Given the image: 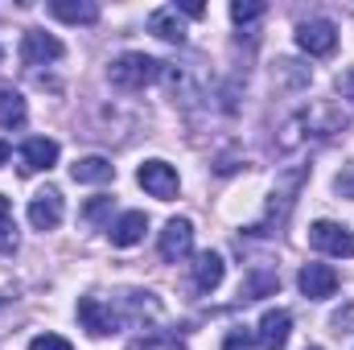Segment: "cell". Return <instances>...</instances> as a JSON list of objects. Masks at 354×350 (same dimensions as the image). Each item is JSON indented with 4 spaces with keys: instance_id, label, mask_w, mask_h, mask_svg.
Masks as SVG:
<instances>
[{
    "instance_id": "obj_18",
    "label": "cell",
    "mask_w": 354,
    "mask_h": 350,
    "mask_svg": "<svg viewBox=\"0 0 354 350\" xmlns=\"http://www.w3.org/2000/svg\"><path fill=\"white\" fill-rule=\"evenodd\" d=\"M29 120V107H25V95L12 87L0 91V128H21Z\"/></svg>"
},
{
    "instance_id": "obj_21",
    "label": "cell",
    "mask_w": 354,
    "mask_h": 350,
    "mask_svg": "<svg viewBox=\"0 0 354 350\" xmlns=\"http://www.w3.org/2000/svg\"><path fill=\"white\" fill-rule=\"evenodd\" d=\"M128 350H185L177 338H169V334H149V338H136Z\"/></svg>"
},
{
    "instance_id": "obj_12",
    "label": "cell",
    "mask_w": 354,
    "mask_h": 350,
    "mask_svg": "<svg viewBox=\"0 0 354 350\" xmlns=\"http://www.w3.org/2000/svg\"><path fill=\"white\" fill-rule=\"evenodd\" d=\"M288 334H292V313L288 309H268L260 317V347L264 350H284L288 347Z\"/></svg>"
},
{
    "instance_id": "obj_25",
    "label": "cell",
    "mask_w": 354,
    "mask_h": 350,
    "mask_svg": "<svg viewBox=\"0 0 354 350\" xmlns=\"http://www.w3.org/2000/svg\"><path fill=\"white\" fill-rule=\"evenodd\" d=\"M111 210V198H91L87 206H83V219H91V223H99L103 214Z\"/></svg>"
},
{
    "instance_id": "obj_14",
    "label": "cell",
    "mask_w": 354,
    "mask_h": 350,
    "mask_svg": "<svg viewBox=\"0 0 354 350\" xmlns=\"http://www.w3.org/2000/svg\"><path fill=\"white\" fill-rule=\"evenodd\" d=\"M149 231V214L145 210H124L115 223H111V243L115 248H136Z\"/></svg>"
},
{
    "instance_id": "obj_17",
    "label": "cell",
    "mask_w": 354,
    "mask_h": 350,
    "mask_svg": "<svg viewBox=\"0 0 354 350\" xmlns=\"http://www.w3.org/2000/svg\"><path fill=\"white\" fill-rule=\"evenodd\" d=\"M71 177H75L79 185H103V181L115 177V165H111L107 157H83V161H75Z\"/></svg>"
},
{
    "instance_id": "obj_33",
    "label": "cell",
    "mask_w": 354,
    "mask_h": 350,
    "mask_svg": "<svg viewBox=\"0 0 354 350\" xmlns=\"http://www.w3.org/2000/svg\"><path fill=\"white\" fill-rule=\"evenodd\" d=\"M0 62H4V50H0Z\"/></svg>"
},
{
    "instance_id": "obj_24",
    "label": "cell",
    "mask_w": 354,
    "mask_h": 350,
    "mask_svg": "<svg viewBox=\"0 0 354 350\" xmlns=\"http://www.w3.org/2000/svg\"><path fill=\"white\" fill-rule=\"evenodd\" d=\"M272 288H280V280H276V276H256V280L248 284V297H243V301H252V297H264V293H272Z\"/></svg>"
},
{
    "instance_id": "obj_8",
    "label": "cell",
    "mask_w": 354,
    "mask_h": 350,
    "mask_svg": "<svg viewBox=\"0 0 354 350\" xmlns=\"http://www.w3.org/2000/svg\"><path fill=\"white\" fill-rule=\"evenodd\" d=\"M157 248H161V256L169 264L185 260L194 252V223L189 219H169L165 231H161V239H157Z\"/></svg>"
},
{
    "instance_id": "obj_2",
    "label": "cell",
    "mask_w": 354,
    "mask_h": 350,
    "mask_svg": "<svg viewBox=\"0 0 354 350\" xmlns=\"http://www.w3.org/2000/svg\"><path fill=\"white\" fill-rule=\"evenodd\" d=\"M280 181H284V190H272L264 219L252 227V235H272V231L288 219V210H292V202H297V190H301V181H305V169H288Z\"/></svg>"
},
{
    "instance_id": "obj_29",
    "label": "cell",
    "mask_w": 354,
    "mask_h": 350,
    "mask_svg": "<svg viewBox=\"0 0 354 350\" xmlns=\"http://www.w3.org/2000/svg\"><path fill=\"white\" fill-rule=\"evenodd\" d=\"M177 12H181V17H202L206 8H202L198 0H185V4H177Z\"/></svg>"
},
{
    "instance_id": "obj_1",
    "label": "cell",
    "mask_w": 354,
    "mask_h": 350,
    "mask_svg": "<svg viewBox=\"0 0 354 350\" xmlns=\"http://www.w3.org/2000/svg\"><path fill=\"white\" fill-rule=\"evenodd\" d=\"M161 71H165V62H157V58H149V54H120V58L107 66V79L124 91H145L149 83L161 79Z\"/></svg>"
},
{
    "instance_id": "obj_31",
    "label": "cell",
    "mask_w": 354,
    "mask_h": 350,
    "mask_svg": "<svg viewBox=\"0 0 354 350\" xmlns=\"http://www.w3.org/2000/svg\"><path fill=\"white\" fill-rule=\"evenodd\" d=\"M4 161H8V145L0 140V165H4Z\"/></svg>"
},
{
    "instance_id": "obj_19",
    "label": "cell",
    "mask_w": 354,
    "mask_h": 350,
    "mask_svg": "<svg viewBox=\"0 0 354 350\" xmlns=\"http://www.w3.org/2000/svg\"><path fill=\"white\" fill-rule=\"evenodd\" d=\"M260 17H264V0H235L231 4V21L235 25H252Z\"/></svg>"
},
{
    "instance_id": "obj_30",
    "label": "cell",
    "mask_w": 354,
    "mask_h": 350,
    "mask_svg": "<svg viewBox=\"0 0 354 350\" xmlns=\"http://www.w3.org/2000/svg\"><path fill=\"white\" fill-rule=\"evenodd\" d=\"M0 223H8V198L0 194Z\"/></svg>"
},
{
    "instance_id": "obj_16",
    "label": "cell",
    "mask_w": 354,
    "mask_h": 350,
    "mask_svg": "<svg viewBox=\"0 0 354 350\" xmlns=\"http://www.w3.org/2000/svg\"><path fill=\"white\" fill-rule=\"evenodd\" d=\"M50 12L66 25H95L99 21V4L95 0H54Z\"/></svg>"
},
{
    "instance_id": "obj_27",
    "label": "cell",
    "mask_w": 354,
    "mask_h": 350,
    "mask_svg": "<svg viewBox=\"0 0 354 350\" xmlns=\"http://www.w3.org/2000/svg\"><path fill=\"white\" fill-rule=\"evenodd\" d=\"M334 190H338L342 198H354V165H346V169L338 174V181H334Z\"/></svg>"
},
{
    "instance_id": "obj_32",
    "label": "cell",
    "mask_w": 354,
    "mask_h": 350,
    "mask_svg": "<svg viewBox=\"0 0 354 350\" xmlns=\"http://www.w3.org/2000/svg\"><path fill=\"white\" fill-rule=\"evenodd\" d=\"M305 350H322V347H305Z\"/></svg>"
},
{
    "instance_id": "obj_22",
    "label": "cell",
    "mask_w": 354,
    "mask_h": 350,
    "mask_svg": "<svg viewBox=\"0 0 354 350\" xmlns=\"http://www.w3.org/2000/svg\"><path fill=\"white\" fill-rule=\"evenodd\" d=\"M29 350H75L62 334H37L33 342H29Z\"/></svg>"
},
{
    "instance_id": "obj_3",
    "label": "cell",
    "mask_w": 354,
    "mask_h": 350,
    "mask_svg": "<svg viewBox=\"0 0 354 350\" xmlns=\"http://www.w3.org/2000/svg\"><path fill=\"white\" fill-rule=\"evenodd\" d=\"M309 243L326 256H338V260H351L354 256V231L342 223H330V219H317L309 227Z\"/></svg>"
},
{
    "instance_id": "obj_5",
    "label": "cell",
    "mask_w": 354,
    "mask_h": 350,
    "mask_svg": "<svg viewBox=\"0 0 354 350\" xmlns=\"http://www.w3.org/2000/svg\"><path fill=\"white\" fill-rule=\"evenodd\" d=\"M297 46H301L309 58H326V54H334V46H338V25L326 21V17L301 21V25H297Z\"/></svg>"
},
{
    "instance_id": "obj_20",
    "label": "cell",
    "mask_w": 354,
    "mask_h": 350,
    "mask_svg": "<svg viewBox=\"0 0 354 350\" xmlns=\"http://www.w3.org/2000/svg\"><path fill=\"white\" fill-rule=\"evenodd\" d=\"M272 75H276L280 83H288V87H305V83H309V71H297V62H292V58H280Z\"/></svg>"
},
{
    "instance_id": "obj_10",
    "label": "cell",
    "mask_w": 354,
    "mask_h": 350,
    "mask_svg": "<svg viewBox=\"0 0 354 350\" xmlns=\"http://www.w3.org/2000/svg\"><path fill=\"white\" fill-rule=\"evenodd\" d=\"M297 284H301V293L309 301H326V297L338 293V272L330 264H305L301 276H297Z\"/></svg>"
},
{
    "instance_id": "obj_9",
    "label": "cell",
    "mask_w": 354,
    "mask_h": 350,
    "mask_svg": "<svg viewBox=\"0 0 354 350\" xmlns=\"http://www.w3.org/2000/svg\"><path fill=\"white\" fill-rule=\"evenodd\" d=\"M29 223H33L37 231H54V227L62 223V194H58L54 185H46V190H37V194L29 198Z\"/></svg>"
},
{
    "instance_id": "obj_23",
    "label": "cell",
    "mask_w": 354,
    "mask_h": 350,
    "mask_svg": "<svg viewBox=\"0 0 354 350\" xmlns=\"http://www.w3.org/2000/svg\"><path fill=\"white\" fill-rule=\"evenodd\" d=\"M223 350H260V338L256 334H248V330H235L231 338H227V347Z\"/></svg>"
},
{
    "instance_id": "obj_13",
    "label": "cell",
    "mask_w": 354,
    "mask_h": 350,
    "mask_svg": "<svg viewBox=\"0 0 354 350\" xmlns=\"http://www.w3.org/2000/svg\"><path fill=\"white\" fill-rule=\"evenodd\" d=\"M149 33L169 42V46H181L185 42V17L177 12V4H165V8H153L149 12Z\"/></svg>"
},
{
    "instance_id": "obj_7",
    "label": "cell",
    "mask_w": 354,
    "mask_h": 350,
    "mask_svg": "<svg viewBox=\"0 0 354 350\" xmlns=\"http://www.w3.org/2000/svg\"><path fill=\"white\" fill-rule=\"evenodd\" d=\"M79 326L91 338H107L120 330V317L111 313V305H103L99 297H79Z\"/></svg>"
},
{
    "instance_id": "obj_26",
    "label": "cell",
    "mask_w": 354,
    "mask_h": 350,
    "mask_svg": "<svg viewBox=\"0 0 354 350\" xmlns=\"http://www.w3.org/2000/svg\"><path fill=\"white\" fill-rule=\"evenodd\" d=\"M17 243H21V239H17V227H12V223H0V252H4V256H12V252H17Z\"/></svg>"
},
{
    "instance_id": "obj_15",
    "label": "cell",
    "mask_w": 354,
    "mask_h": 350,
    "mask_svg": "<svg viewBox=\"0 0 354 350\" xmlns=\"http://www.w3.org/2000/svg\"><path fill=\"white\" fill-rule=\"evenodd\" d=\"M223 276H227V264L218 252H202L198 260H194V288L198 293H214L218 284H223Z\"/></svg>"
},
{
    "instance_id": "obj_28",
    "label": "cell",
    "mask_w": 354,
    "mask_h": 350,
    "mask_svg": "<svg viewBox=\"0 0 354 350\" xmlns=\"http://www.w3.org/2000/svg\"><path fill=\"white\" fill-rule=\"evenodd\" d=\"M338 95H342L346 103H354V71H342V75H338Z\"/></svg>"
},
{
    "instance_id": "obj_11",
    "label": "cell",
    "mask_w": 354,
    "mask_h": 350,
    "mask_svg": "<svg viewBox=\"0 0 354 350\" xmlns=\"http://www.w3.org/2000/svg\"><path fill=\"white\" fill-rule=\"evenodd\" d=\"M58 165V140L50 136H29L25 149H21V169L25 174H46Z\"/></svg>"
},
{
    "instance_id": "obj_6",
    "label": "cell",
    "mask_w": 354,
    "mask_h": 350,
    "mask_svg": "<svg viewBox=\"0 0 354 350\" xmlns=\"http://www.w3.org/2000/svg\"><path fill=\"white\" fill-rule=\"evenodd\" d=\"M62 58V42L46 29H25L21 33V62L25 66H46V62H58Z\"/></svg>"
},
{
    "instance_id": "obj_4",
    "label": "cell",
    "mask_w": 354,
    "mask_h": 350,
    "mask_svg": "<svg viewBox=\"0 0 354 350\" xmlns=\"http://www.w3.org/2000/svg\"><path fill=\"white\" fill-rule=\"evenodd\" d=\"M136 181L145 185V194H153V198H161V202H174L177 198V185H181V177L169 161H161V157H153V161H145L140 169H136Z\"/></svg>"
}]
</instances>
